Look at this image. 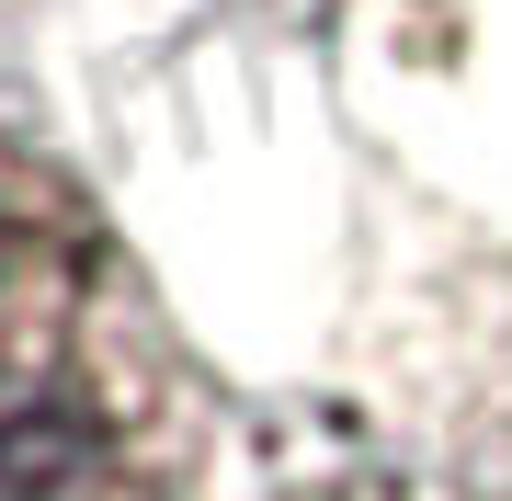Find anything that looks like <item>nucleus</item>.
<instances>
[{
  "mask_svg": "<svg viewBox=\"0 0 512 501\" xmlns=\"http://www.w3.org/2000/svg\"><path fill=\"white\" fill-rule=\"evenodd\" d=\"M285 501H444V490H410V479H308Z\"/></svg>",
  "mask_w": 512,
  "mask_h": 501,
  "instance_id": "nucleus-2",
  "label": "nucleus"
},
{
  "mask_svg": "<svg viewBox=\"0 0 512 501\" xmlns=\"http://www.w3.org/2000/svg\"><path fill=\"white\" fill-rule=\"evenodd\" d=\"M217 445L228 399L126 217L0 126V501H194Z\"/></svg>",
  "mask_w": 512,
  "mask_h": 501,
  "instance_id": "nucleus-1",
  "label": "nucleus"
},
{
  "mask_svg": "<svg viewBox=\"0 0 512 501\" xmlns=\"http://www.w3.org/2000/svg\"><path fill=\"white\" fill-rule=\"evenodd\" d=\"M285 12H308V23H342V12H376V23H399V35H410V0H285Z\"/></svg>",
  "mask_w": 512,
  "mask_h": 501,
  "instance_id": "nucleus-3",
  "label": "nucleus"
}]
</instances>
